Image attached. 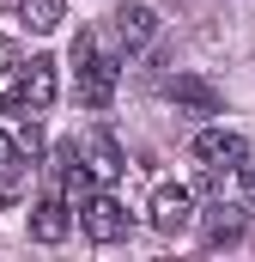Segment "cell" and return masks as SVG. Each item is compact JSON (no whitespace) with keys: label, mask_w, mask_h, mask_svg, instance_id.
I'll use <instances>...</instances> for the list:
<instances>
[{"label":"cell","mask_w":255,"mask_h":262,"mask_svg":"<svg viewBox=\"0 0 255 262\" xmlns=\"http://www.w3.org/2000/svg\"><path fill=\"white\" fill-rule=\"evenodd\" d=\"M73 61H79V104L104 110V104L116 98V73H122V61H116V55H104L91 31H79V37H73Z\"/></svg>","instance_id":"1"},{"label":"cell","mask_w":255,"mask_h":262,"mask_svg":"<svg viewBox=\"0 0 255 262\" xmlns=\"http://www.w3.org/2000/svg\"><path fill=\"white\" fill-rule=\"evenodd\" d=\"M152 37H158V12H152V6H122V12H116V43H122V55H140Z\"/></svg>","instance_id":"9"},{"label":"cell","mask_w":255,"mask_h":262,"mask_svg":"<svg viewBox=\"0 0 255 262\" xmlns=\"http://www.w3.org/2000/svg\"><path fill=\"white\" fill-rule=\"evenodd\" d=\"M79 159L91 165V177H122V171H128V159H122V146H116V134H110V128H85Z\"/></svg>","instance_id":"7"},{"label":"cell","mask_w":255,"mask_h":262,"mask_svg":"<svg viewBox=\"0 0 255 262\" xmlns=\"http://www.w3.org/2000/svg\"><path fill=\"white\" fill-rule=\"evenodd\" d=\"M18 152H24V159L43 152V128H37V116H18Z\"/></svg>","instance_id":"12"},{"label":"cell","mask_w":255,"mask_h":262,"mask_svg":"<svg viewBox=\"0 0 255 262\" xmlns=\"http://www.w3.org/2000/svg\"><path fill=\"white\" fill-rule=\"evenodd\" d=\"M164 92H170V98H176L183 110H194V116H219V110H225V98H219V85H207L200 73H176V79H170Z\"/></svg>","instance_id":"8"},{"label":"cell","mask_w":255,"mask_h":262,"mask_svg":"<svg viewBox=\"0 0 255 262\" xmlns=\"http://www.w3.org/2000/svg\"><path fill=\"white\" fill-rule=\"evenodd\" d=\"M194 159L207 165V171H231L237 159H249V140L231 128H200L194 134Z\"/></svg>","instance_id":"5"},{"label":"cell","mask_w":255,"mask_h":262,"mask_svg":"<svg viewBox=\"0 0 255 262\" xmlns=\"http://www.w3.org/2000/svg\"><path fill=\"white\" fill-rule=\"evenodd\" d=\"M200 232H207V244H237L243 232H249V207L231 195H219L207 207V220H200Z\"/></svg>","instance_id":"6"},{"label":"cell","mask_w":255,"mask_h":262,"mask_svg":"<svg viewBox=\"0 0 255 262\" xmlns=\"http://www.w3.org/2000/svg\"><path fill=\"white\" fill-rule=\"evenodd\" d=\"M6 67H12V43L0 37V73H6Z\"/></svg>","instance_id":"13"},{"label":"cell","mask_w":255,"mask_h":262,"mask_svg":"<svg viewBox=\"0 0 255 262\" xmlns=\"http://www.w3.org/2000/svg\"><path fill=\"white\" fill-rule=\"evenodd\" d=\"M6 159H12V140H6V134H0V165H6Z\"/></svg>","instance_id":"14"},{"label":"cell","mask_w":255,"mask_h":262,"mask_svg":"<svg viewBox=\"0 0 255 262\" xmlns=\"http://www.w3.org/2000/svg\"><path fill=\"white\" fill-rule=\"evenodd\" d=\"M79 226H85L91 244H122L128 238V207L116 195H104V189H91V195L79 201Z\"/></svg>","instance_id":"3"},{"label":"cell","mask_w":255,"mask_h":262,"mask_svg":"<svg viewBox=\"0 0 255 262\" xmlns=\"http://www.w3.org/2000/svg\"><path fill=\"white\" fill-rule=\"evenodd\" d=\"M49 104H55V61L49 55H31V61L18 67V85L0 98V116H37Z\"/></svg>","instance_id":"2"},{"label":"cell","mask_w":255,"mask_h":262,"mask_svg":"<svg viewBox=\"0 0 255 262\" xmlns=\"http://www.w3.org/2000/svg\"><path fill=\"white\" fill-rule=\"evenodd\" d=\"M146 213H152V226H158L164 238H176V232H183V226L194 220V195L183 189V183H158V189H152V207H146Z\"/></svg>","instance_id":"4"},{"label":"cell","mask_w":255,"mask_h":262,"mask_svg":"<svg viewBox=\"0 0 255 262\" xmlns=\"http://www.w3.org/2000/svg\"><path fill=\"white\" fill-rule=\"evenodd\" d=\"M12 12H18V25H24V31H37V37H49V31L67 18L61 0H12Z\"/></svg>","instance_id":"11"},{"label":"cell","mask_w":255,"mask_h":262,"mask_svg":"<svg viewBox=\"0 0 255 262\" xmlns=\"http://www.w3.org/2000/svg\"><path fill=\"white\" fill-rule=\"evenodd\" d=\"M67 213H73V207H67L61 195L37 201V207H31V238H37V244H61V238H67V226H73Z\"/></svg>","instance_id":"10"}]
</instances>
